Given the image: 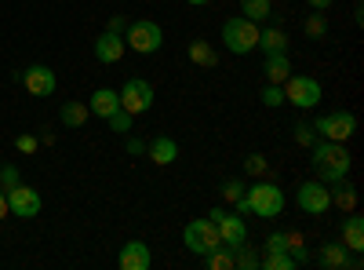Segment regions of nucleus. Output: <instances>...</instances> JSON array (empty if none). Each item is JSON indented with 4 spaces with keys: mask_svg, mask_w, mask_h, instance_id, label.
<instances>
[{
    "mask_svg": "<svg viewBox=\"0 0 364 270\" xmlns=\"http://www.w3.org/2000/svg\"><path fill=\"white\" fill-rule=\"evenodd\" d=\"M186 55H190V63H193L197 70H215V66H219V51L211 48L208 41H193Z\"/></svg>",
    "mask_w": 364,
    "mask_h": 270,
    "instance_id": "obj_20",
    "label": "nucleus"
},
{
    "mask_svg": "<svg viewBox=\"0 0 364 270\" xmlns=\"http://www.w3.org/2000/svg\"><path fill=\"white\" fill-rule=\"evenodd\" d=\"M182 245H186L193 256H208V252H215L219 245H223V237H219V230H215V223H211L208 216L204 219H193V223H186V230H182Z\"/></svg>",
    "mask_w": 364,
    "mask_h": 270,
    "instance_id": "obj_5",
    "label": "nucleus"
},
{
    "mask_svg": "<svg viewBox=\"0 0 364 270\" xmlns=\"http://www.w3.org/2000/svg\"><path fill=\"white\" fill-rule=\"evenodd\" d=\"M302 29H306V37H310V41H321V37L328 33V19H324V11H314Z\"/></svg>",
    "mask_w": 364,
    "mask_h": 270,
    "instance_id": "obj_29",
    "label": "nucleus"
},
{
    "mask_svg": "<svg viewBox=\"0 0 364 270\" xmlns=\"http://www.w3.org/2000/svg\"><path fill=\"white\" fill-rule=\"evenodd\" d=\"M204 266H211V270H233V252L226 245H219L215 252L204 256Z\"/></svg>",
    "mask_w": 364,
    "mask_h": 270,
    "instance_id": "obj_28",
    "label": "nucleus"
},
{
    "mask_svg": "<svg viewBox=\"0 0 364 270\" xmlns=\"http://www.w3.org/2000/svg\"><path fill=\"white\" fill-rule=\"evenodd\" d=\"M230 252H233V270H255V266H259V252H255L248 242L233 245Z\"/></svg>",
    "mask_w": 364,
    "mask_h": 270,
    "instance_id": "obj_25",
    "label": "nucleus"
},
{
    "mask_svg": "<svg viewBox=\"0 0 364 270\" xmlns=\"http://www.w3.org/2000/svg\"><path fill=\"white\" fill-rule=\"evenodd\" d=\"M8 216H11V208H8V194H4V190H0V223H4Z\"/></svg>",
    "mask_w": 364,
    "mask_h": 270,
    "instance_id": "obj_39",
    "label": "nucleus"
},
{
    "mask_svg": "<svg viewBox=\"0 0 364 270\" xmlns=\"http://www.w3.org/2000/svg\"><path fill=\"white\" fill-rule=\"evenodd\" d=\"M106 29H113V33H120V37H124V29H128V19H124V15H113Z\"/></svg>",
    "mask_w": 364,
    "mask_h": 270,
    "instance_id": "obj_37",
    "label": "nucleus"
},
{
    "mask_svg": "<svg viewBox=\"0 0 364 270\" xmlns=\"http://www.w3.org/2000/svg\"><path fill=\"white\" fill-rule=\"evenodd\" d=\"M87 110L106 121V117H113V113L120 110V95L113 92V88H99V92H91V99H87Z\"/></svg>",
    "mask_w": 364,
    "mask_h": 270,
    "instance_id": "obj_17",
    "label": "nucleus"
},
{
    "mask_svg": "<svg viewBox=\"0 0 364 270\" xmlns=\"http://www.w3.org/2000/svg\"><path fill=\"white\" fill-rule=\"evenodd\" d=\"M117 95H120V110L132 113V117H139V113H146L149 106H154V84L142 81V77H132Z\"/></svg>",
    "mask_w": 364,
    "mask_h": 270,
    "instance_id": "obj_8",
    "label": "nucleus"
},
{
    "mask_svg": "<svg viewBox=\"0 0 364 270\" xmlns=\"http://www.w3.org/2000/svg\"><path fill=\"white\" fill-rule=\"evenodd\" d=\"M245 172H248V175H266V172H269V161H266L262 154H252V157L245 161Z\"/></svg>",
    "mask_w": 364,
    "mask_h": 270,
    "instance_id": "obj_34",
    "label": "nucleus"
},
{
    "mask_svg": "<svg viewBox=\"0 0 364 270\" xmlns=\"http://www.w3.org/2000/svg\"><path fill=\"white\" fill-rule=\"evenodd\" d=\"M223 41H226V51H233V55H248V51H255V48H259V22H252V19H245V15L226 19V26H223Z\"/></svg>",
    "mask_w": 364,
    "mask_h": 270,
    "instance_id": "obj_3",
    "label": "nucleus"
},
{
    "mask_svg": "<svg viewBox=\"0 0 364 270\" xmlns=\"http://www.w3.org/2000/svg\"><path fill=\"white\" fill-rule=\"evenodd\" d=\"M15 183H22V175L15 172V165H4V168H0V187H15Z\"/></svg>",
    "mask_w": 364,
    "mask_h": 270,
    "instance_id": "obj_35",
    "label": "nucleus"
},
{
    "mask_svg": "<svg viewBox=\"0 0 364 270\" xmlns=\"http://www.w3.org/2000/svg\"><path fill=\"white\" fill-rule=\"evenodd\" d=\"M132 121H135V117H132V113H124V110H117L113 117H106V125H109L117 135H128V132H132Z\"/></svg>",
    "mask_w": 364,
    "mask_h": 270,
    "instance_id": "obj_31",
    "label": "nucleus"
},
{
    "mask_svg": "<svg viewBox=\"0 0 364 270\" xmlns=\"http://www.w3.org/2000/svg\"><path fill=\"white\" fill-rule=\"evenodd\" d=\"M248 204H252V216H262V219H277L284 212V190L269 179H259L255 187L245 190Z\"/></svg>",
    "mask_w": 364,
    "mask_h": 270,
    "instance_id": "obj_2",
    "label": "nucleus"
},
{
    "mask_svg": "<svg viewBox=\"0 0 364 270\" xmlns=\"http://www.w3.org/2000/svg\"><path fill=\"white\" fill-rule=\"evenodd\" d=\"M124 44H128L135 55H154V51H161V44H164V29H161L157 22H149V19H135V22H128V29H124Z\"/></svg>",
    "mask_w": 364,
    "mask_h": 270,
    "instance_id": "obj_4",
    "label": "nucleus"
},
{
    "mask_svg": "<svg viewBox=\"0 0 364 270\" xmlns=\"http://www.w3.org/2000/svg\"><path fill=\"white\" fill-rule=\"evenodd\" d=\"M291 139H295L299 146H306V150H310V146H314V125L295 121V125H291Z\"/></svg>",
    "mask_w": 364,
    "mask_h": 270,
    "instance_id": "obj_33",
    "label": "nucleus"
},
{
    "mask_svg": "<svg viewBox=\"0 0 364 270\" xmlns=\"http://www.w3.org/2000/svg\"><path fill=\"white\" fill-rule=\"evenodd\" d=\"M259 266H266V270H295V259H291L284 249H277V252L259 256Z\"/></svg>",
    "mask_w": 364,
    "mask_h": 270,
    "instance_id": "obj_27",
    "label": "nucleus"
},
{
    "mask_svg": "<svg viewBox=\"0 0 364 270\" xmlns=\"http://www.w3.org/2000/svg\"><path fill=\"white\" fill-rule=\"evenodd\" d=\"M281 234H284V249H288V256L295 259V266H306V263H310L306 237H302L299 230H281Z\"/></svg>",
    "mask_w": 364,
    "mask_h": 270,
    "instance_id": "obj_23",
    "label": "nucleus"
},
{
    "mask_svg": "<svg viewBox=\"0 0 364 270\" xmlns=\"http://www.w3.org/2000/svg\"><path fill=\"white\" fill-rule=\"evenodd\" d=\"M259 48L266 55H288V33L277 26H266V29H259Z\"/></svg>",
    "mask_w": 364,
    "mask_h": 270,
    "instance_id": "obj_19",
    "label": "nucleus"
},
{
    "mask_svg": "<svg viewBox=\"0 0 364 270\" xmlns=\"http://www.w3.org/2000/svg\"><path fill=\"white\" fill-rule=\"evenodd\" d=\"M328 201L339 208V212H357V187L350 179H336V183H328Z\"/></svg>",
    "mask_w": 364,
    "mask_h": 270,
    "instance_id": "obj_16",
    "label": "nucleus"
},
{
    "mask_svg": "<svg viewBox=\"0 0 364 270\" xmlns=\"http://www.w3.org/2000/svg\"><path fill=\"white\" fill-rule=\"evenodd\" d=\"M8 208H11V216H18V219H33V216H41L44 197H41L33 187L15 183V187L8 190Z\"/></svg>",
    "mask_w": 364,
    "mask_h": 270,
    "instance_id": "obj_11",
    "label": "nucleus"
},
{
    "mask_svg": "<svg viewBox=\"0 0 364 270\" xmlns=\"http://www.w3.org/2000/svg\"><path fill=\"white\" fill-rule=\"evenodd\" d=\"M149 263H154V256H149L146 242H128L124 249H120V256H117L120 270H149Z\"/></svg>",
    "mask_w": 364,
    "mask_h": 270,
    "instance_id": "obj_15",
    "label": "nucleus"
},
{
    "mask_svg": "<svg viewBox=\"0 0 364 270\" xmlns=\"http://www.w3.org/2000/svg\"><path fill=\"white\" fill-rule=\"evenodd\" d=\"M310 150H314V168H317V179H321L324 187H328V183H336V179H343V175H350L353 157H350L346 142L321 139V142H314Z\"/></svg>",
    "mask_w": 364,
    "mask_h": 270,
    "instance_id": "obj_1",
    "label": "nucleus"
},
{
    "mask_svg": "<svg viewBox=\"0 0 364 270\" xmlns=\"http://www.w3.org/2000/svg\"><path fill=\"white\" fill-rule=\"evenodd\" d=\"M124 51H128V44H124V37H120V33H113V29L99 33V41H95V58H99V63L113 66V63L124 58Z\"/></svg>",
    "mask_w": 364,
    "mask_h": 270,
    "instance_id": "obj_14",
    "label": "nucleus"
},
{
    "mask_svg": "<svg viewBox=\"0 0 364 270\" xmlns=\"http://www.w3.org/2000/svg\"><path fill=\"white\" fill-rule=\"evenodd\" d=\"M37 146H41L37 135H18V139H15V150H18V154H37Z\"/></svg>",
    "mask_w": 364,
    "mask_h": 270,
    "instance_id": "obj_36",
    "label": "nucleus"
},
{
    "mask_svg": "<svg viewBox=\"0 0 364 270\" xmlns=\"http://www.w3.org/2000/svg\"><path fill=\"white\" fill-rule=\"evenodd\" d=\"M208 219L215 223V230H219V237H223L226 249H233V245H240V242H248V223H245V216H230L226 208H211Z\"/></svg>",
    "mask_w": 364,
    "mask_h": 270,
    "instance_id": "obj_10",
    "label": "nucleus"
},
{
    "mask_svg": "<svg viewBox=\"0 0 364 270\" xmlns=\"http://www.w3.org/2000/svg\"><path fill=\"white\" fill-rule=\"evenodd\" d=\"M350 219H346V227H343V245L350 249V252H360L364 249V219L357 216V212H346Z\"/></svg>",
    "mask_w": 364,
    "mask_h": 270,
    "instance_id": "obj_22",
    "label": "nucleus"
},
{
    "mask_svg": "<svg viewBox=\"0 0 364 270\" xmlns=\"http://www.w3.org/2000/svg\"><path fill=\"white\" fill-rule=\"evenodd\" d=\"M37 142H44V146H51V142H55V135H51V128H44V132L37 135Z\"/></svg>",
    "mask_w": 364,
    "mask_h": 270,
    "instance_id": "obj_41",
    "label": "nucleus"
},
{
    "mask_svg": "<svg viewBox=\"0 0 364 270\" xmlns=\"http://www.w3.org/2000/svg\"><path fill=\"white\" fill-rule=\"evenodd\" d=\"M317 266H324V270H360L364 259H360V252H350L343 242H324L317 249Z\"/></svg>",
    "mask_w": 364,
    "mask_h": 270,
    "instance_id": "obj_9",
    "label": "nucleus"
},
{
    "mask_svg": "<svg viewBox=\"0 0 364 270\" xmlns=\"http://www.w3.org/2000/svg\"><path fill=\"white\" fill-rule=\"evenodd\" d=\"M245 190H248V187L240 183V179H226V183L219 187V194H223V201H226V204H237L240 197H245Z\"/></svg>",
    "mask_w": 364,
    "mask_h": 270,
    "instance_id": "obj_30",
    "label": "nucleus"
},
{
    "mask_svg": "<svg viewBox=\"0 0 364 270\" xmlns=\"http://www.w3.org/2000/svg\"><path fill=\"white\" fill-rule=\"evenodd\" d=\"M22 84H26V92H29V95L44 99V95H51L55 88H58V77H55V70H51V66L37 63V66H29V70L22 73Z\"/></svg>",
    "mask_w": 364,
    "mask_h": 270,
    "instance_id": "obj_13",
    "label": "nucleus"
},
{
    "mask_svg": "<svg viewBox=\"0 0 364 270\" xmlns=\"http://www.w3.org/2000/svg\"><path fill=\"white\" fill-rule=\"evenodd\" d=\"M281 88H284V103H291L299 110H314L321 103V84L310 73H288V81Z\"/></svg>",
    "mask_w": 364,
    "mask_h": 270,
    "instance_id": "obj_6",
    "label": "nucleus"
},
{
    "mask_svg": "<svg viewBox=\"0 0 364 270\" xmlns=\"http://www.w3.org/2000/svg\"><path fill=\"white\" fill-rule=\"evenodd\" d=\"M295 204H299L306 216H324L328 208H331V201H328V187L321 183V179H310V183H302V187H299Z\"/></svg>",
    "mask_w": 364,
    "mask_h": 270,
    "instance_id": "obj_12",
    "label": "nucleus"
},
{
    "mask_svg": "<svg viewBox=\"0 0 364 270\" xmlns=\"http://www.w3.org/2000/svg\"><path fill=\"white\" fill-rule=\"evenodd\" d=\"M306 4H310L314 11H328L331 4H336V0H306Z\"/></svg>",
    "mask_w": 364,
    "mask_h": 270,
    "instance_id": "obj_40",
    "label": "nucleus"
},
{
    "mask_svg": "<svg viewBox=\"0 0 364 270\" xmlns=\"http://www.w3.org/2000/svg\"><path fill=\"white\" fill-rule=\"evenodd\" d=\"M186 4H208V0H186Z\"/></svg>",
    "mask_w": 364,
    "mask_h": 270,
    "instance_id": "obj_42",
    "label": "nucleus"
},
{
    "mask_svg": "<svg viewBox=\"0 0 364 270\" xmlns=\"http://www.w3.org/2000/svg\"><path fill=\"white\" fill-rule=\"evenodd\" d=\"M128 154H135V157L146 154V142H142V139H128Z\"/></svg>",
    "mask_w": 364,
    "mask_h": 270,
    "instance_id": "obj_38",
    "label": "nucleus"
},
{
    "mask_svg": "<svg viewBox=\"0 0 364 270\" xmlns=\"http://www.w3.org/2000/svg\"><path fill=\"white\" fill-rule=\"evenodd\" d=\"M146 154H149V161L154 165H175L178 161V146H175V139H168V135H157L154 142H146Z\"/></svg>",
    "mask_w": 364,
    "mask_h": 270,
    "instance_id": "obj_18",
    "label": "nucleus"
},
{
    "mask_svg": "<svg viewBox=\"0 0 364 270\" xmlns=\"http://www.w3.org/2000/svg\"><path fill=\"white\" fill-rule=\"evenodd\" d=\"M240 15L252 22H266L273 15V8H269V0H240Z\"/></svg>",
    "mask_w": 364,
    "mask_h": 270,
    "instance_id": "obj_26",
    "label": "nucleus"
},
{
    "mask_svg": "<svg viewBox=\"0 0 364 270\" xmlns=\"http://www.w3.org/2000/svg\"><path fill=\"white\" fill-rule=\"evenodd\" d=\"M357 132V117L350 110H336V113H324L314 121V135L331 139V142H346Z\"/></svg>",
    "mask_w": 364,
    "mask_h": 270,
    "instance_id": "obj_7",
    "label": "nucleus"
},
{
    "mask_svg": "<svg viewBox=\"0 0 364 270\" xmlns=\"http://www.w3.org/2000/svg\"><path fill=\"white\" fill-rule=\"evenodd\" d=\"M288 73H291L288 55H266V63H262V77H266V84H284Z\"/></svg>",
    "mask_w": 364,
    "mask_h": 270,
    "instance_id": "obj_21",
    "label": "nucleus"
},
{
    "mask_svg": "<svg viewBox=\"0 0 364 270\" xmlns=\"http://www.w3.org/2000/svg\"><path fill=\"white\" fill-rule=\"evenodd\" d=\"M58 117H63V125H66V128H84V121L91 117V110H87V103H80V99H70V103H63Z\"/></svg>",
    "mask_w": 364,
    "mask_h": 270,
    "instance_id": "obj_24",
    "label": "nucleus"
},
{
    "mask_svg": "<svg viewBox=\"0 0 364 270\" xmlns=\"http://www.w3.org/2000/svg\"><path fill=\"white\" fill-rule=\"evenodd\" d=\"M262 106H284V88L281 84H266L262 92H259Z\"/></svg>",
    "mask_w": 364,
    "mask_h": 270,
    "instance_id": "obj_32",
    "label": "nucleus"
}]
</instances>
